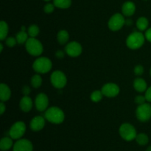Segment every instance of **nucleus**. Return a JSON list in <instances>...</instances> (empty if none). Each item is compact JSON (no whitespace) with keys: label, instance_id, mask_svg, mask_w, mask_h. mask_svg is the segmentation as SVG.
Masks as SVG:
<instances>
[{"label":"nucleus","instance_id":"nucleus-20","mask_svg":"<svg viewBox=\"0 0 151 151\" xmlns=\"http://www.w3.org/2000/svg\"><path fill=\"white\" fill-rule=\"evenodd\" d=\"M69 39V34L65 30H61L57 34V40L59 44H65Z\"/></svg>","mask_w":151,"mask_h":151},{"label":"nucleus","instance_id":"nucleus-30","mask_svg":"<svg viewBox=\"0 0 151 151\" xmlns=\"http://www.w3.org/2000/svg\"><path fill=\"white\" fill-rule=\"evenodd\" d=\"M55 7L54 4H51V3H48L46 4L44 7V10L46 13H51L54 11Z\"/></svg>","mask_w":151,"mask_h":151},{"label":"nucleus","instance_id":"nucleus-33","mask_svg":"<svg viewBox=\"0 0 151 151\" xmlns=\"http://www.w3.org/2000/svg\"><path fill=\"white\" fill-rule=\"evenodd\" d=\"M145 96V99L147 102H151V86L146 90Z\"/></svg>","mask_w":151,"mask_h":151},{"label":"nucleus","instance_id":"nucleus-3","mask_svg":"<svg viewBox=\"0 0 151 151\" xmlns=\"http://www.w3.org/2000/svg\"><path fill=\"white\" fill-rule=\"evenodd\" d=\"M52 68V63L49 58L39 57L34 61L32 68L38 73H47Z\"/></svg>","mask_w":151,"mask_h":151},{"label":"nucleus","instance_id":"nucleus-2","mask_svg":"<svg viewBox=\"0 0 151 151\" xmlns=\"http://www.w3.org/2000/svg\"><path fill=\"white\" fill-rule=\"evenodd\" d=\"M145 36L141 32H133L130 34L126 39V44L128 47L132 50L140 48L144 44Z\"/></svg>","mask_w":151,"mask_h":151},{"label":"nucleus","instance_id":"nucleus-27","mask_svg":"<svg viewBox=\"0 0 151 151\" xmlns=\"http://www.w3.org/2000/svg\"><path fill=\"white\" fill-rule=\"evenodd\" d=\"M42 84V78L38 74H35L31 78V84L34 88H38Z\"/></svg>","mask_w":151,"mask_h":151},{"label":"nucleus","instance_id":"nucleus-21","mask_svg":"<svg viewBox=\"0 0 151 151\" xmlns=\"http://www.w3.org/2000/svg\"><path fill=\"white\" fill-rule=\"evenodd\" d=\"M8 25L7 22L4 21H1L0 22V39L1 41H4L8 34Z\"/></svg>","mask_w":151,"mask_h":151},{"label":"nucleus","instance_id":"nucleus-7","mask_svg":"<svg viewBox=\"0 0 151 151\" xmlns=\"http://www.w3.org/2000/svg\"><path fill=\"white\" fill-rule=\"evenodd\" d=\"M50 81L53 87L57 89H62L66 86L67 78L66 75L62 71L55 70L52 73Z\"/></svg>","mask_w":151,"mask_h":151},{"label":"nucleus","instance_id":"nucleus-34","mask_svg":"<svg viewBox=\"0 0 151 151\" xmlns=\"http://www.w3.org/2000/svg\"><path fill=\"white\" fill-rule=\"evenodd\" d=\"M145 38L147 40V41L151 42V28L146 30L145 34Z\"/></svg>","mask_w":151,"mask_h":151},{"label":"nucleus","instance_id":"nucleus-41","mask_svg":"<svg viewBox=\"0 0 151 151\" xmlns=\"http://www.w3.org/2000/svg\"><path fill=\"white\" fill-rule=\"evenodd\" d=\"M44 1H50V0H44Z\"/></svg>","mask_w":151,"mask_h":151},{"label":"nucleus","instance_id":"nucleus-28","mask_svg":"<svg viewBox=\"0 0 151 151\" xmlns=\"http://www.w3.org/2000/svg\"><path fill=\"white\" fill-rule=\"evenodd\" d=\"M103 93L100 90H95L91 94V100L93 102H99L103 99Z\"/></svg>","mask_w":151,"mask_h":151},{"label":"nucleus","instance_id":"nucleus-36","mask_svg":"<svg viewBox=\"0 0 151 151\" xmlns=\"http://www.w3.org/2000/svg\"><path fill=\"white\" fill-rule=\"evenodd\" d=\"M22 91H23V94H24V96H28V94L30 93V88L28 86H24Z\"/></svg>","mask_w":151,"mask_h":151},{"label":"nucleus","instance_id":"nucleus-5","mask_svg":"<svg viewBox=\"0 0 151 151\" xmlns=\"http://www.w3.org/2000/svg\"><path fill=\"white\" fill-rule=\"evenodd\" d=\"M119 134L121 137L125 141L131 142L134 139H136V137L137 136V130L135 127L132 124L129 123H124L119 127Z\"/></svg>","mask_w":151,"mask_h":151},{"label":"nucleus","instance_id":"nucleus-22","mask_svg":"<svg viewBox=\"0 0 151 151\" xmlns=\"http://www.w3.org/2000/svg\"><path fill=\"white\" fill-rule=\"evenodd\" d=\"M53 4L58 8L66 9L71 6L72 0H53Z\"/></svg>","mask_w":151,"mask_h":151},{"label":"nucleus","instance_id":"nucleus-17","mask_svg":"<svg viewBox=\"0 0 151 151\" xmlns=\"http://www.w3.org/2000/svg\"><path fill=\"white\" fill-rule=\"evenodd\" d=\"M10 96H11V90H10V87L4 83L1 84V85H0V99H1V102H7L10 99Z\"/></svg>","mask_w":151,"mask_h":151},{"label":"nucleus","instance_id":"nucleus-37","mask_svg":"<svg viewBox=\"0 0 151 151\" xmlns=\"http://www.w3.org/2000/svg\"><path fill=\"white\" fill-rule=\"evenodd\" d=\"M5 110H6L5 105H4V102H1V103H0V114L2 115V114L4 113V111H5Z\"/></svg>","mask_w":151,"mask_h":151},{"label":"nucleus","instance_id":"nucleus-23","mask_svg":"<svg viewBox=\"0 0 151 151\" xmlns=\"http://www.w3.org/2000/svg\"><path fill=\"white\" fill-rule=\"evenodd\" d=\"M149 22L147 18L145 17H140L139 18L137 22V27L140 31L146 30L148 27Z\"/></svg>","mask_w":151,"mask_h":151},{"label":"nucleus","instance_id":"nucleus-42","mask_svg":"<svg viewBox=\"0 0 151 151\" xmlns=\"http://www.w3.org/2000/svg\"><path fill=\"white\" fill-rule=\"evenodd\" d=\"M150 76H151V68H150Z\"/></svg>","mask_w":151,"mask_h":151},{"label":"nucleus","instance_id":"nucleus-9","mask_svg":"<svg viewBox=\"0 0 151 151\" xmlns=\"http://www.w3.org/2000/svg\"><path fill=\"white\" fill-rule=\"evenodd\" d=\"M125 25V19L121 13H115L110 18L109 21V28L112 31L119 30Z\"/></svg>","mask_w":151,"mask_h":151},{"label":"nucleus","instance_id":"nucleus-39","mask_svg":"<svg viewBox=\"0 0 151 151\" xmlns=\"http://www.w3.org/2000/svg\"><path fill=\"white\" fill-rule=\"evenodd\" d=\"M0 47H1V50H0V51H1V53L3 50V44H0Z\"/></svg>","mask_w":151,"mask_h":151},{"label":"nucleus","instance_id":"nucleus-6","mask_svg":"<svg viewBox=\"0 0 151 151\" xmlns=\"http://www.w3.org/2000/svg\"><path fill=\"white\" fill-rule=\"evenodd\" d=\"M26 131V124L23 121H16L9 130V136L13 139H20Z\"/></svg>","mask_w":151,"mask_h":151},{"label":"nucleus","instance_id":"nucleus-19","mask_svg":"<svg viewBox=\"0 0 151 151\" xmlns=\"http://www.w3.org/2000/svg\"><path fill=\"white\" fill-rule=\"evenodd\" d=\"M13 139L10 137H4L0 142V148L2 151H7L13 146Z\"/></svg>","mask_w":151,"mask_h":151},{"label":"nucleus","instance_id":"nucleus-8","mask_svg":"<svg viewBox=\"0 0 151 151\" xmlns=\"http://www.w3.org/2000/svg\"><path fill=\"white\" fill-rule=\"evenodd\" d=\"M136 115L141 122L147 121L151 118V105L147 103L139 105L136 110Z\"/></svg>","mask_w":151,"mask_h":151},{"label":"nucleus","instance_id":"nucleus-35","mask_svg":"<svg viewBox=\"0 0 151 151\" xmlns=\"http://www.w3.org/2000/svg\"><path fill=\"white\" fill-rule=\"evenodd\" d=\"M55 56L58 59H62L64 56V52L62 51V50H58L55 53Z\"/></svg>","mask_w":151,"mask_h":151},{"label":"nucleus","instance_id":"nucleus-31","mask_svg":"<svg viewBox=\"0 0 151 151\" xmlns=\"http://www.w3.org/2000/svg\"><path fill=\"white\" fill-rule=\"evenodd\" d=\"M145 101H147L145 99V96H142V95H139V96H137V97L135 98V102L139 105L145 104Z\"/></svg>","mask_w":151,"mask_h":151},{"label":"nucleus","instance_id":"nucleus-16","mask_svg":"<svg viewBox=\"0 0 151 151\" xmlns=\"http://www.w3.org/2000/svg\"><path fill=\"white\" fill-rule=\"evenodd\" d=\"M19 106L22 111L25 113L29 112L32 107V101L31 98L28 96H24L21 99Z\"/></svg>","mask_w":151,"mask_h":151},{"label":"nucleus","instance_id":"nucleus-4","mask_svg":"<svg viewBox=\"0 0 151 151\" xmlns=\"http://www.w3.org/2000/svg\"><path fill=\"white\" fill-rule=\"evenodd\" d=\"M25 47L28 53L33 56H38L41 55L44 50L42 44L39 40L35 38H29L25 43Z\"/></svg>","mask_w":151,"mask_h":151},{"label":"nucleus","instance_id":"nucleus-26","mask_svg":"<svg viewBox=\"0 0 151 151\" xmlns=\"http://www.w3.org/2000/svg\"><path fill=\"white\" fill-rule=\"evenodd\" d=\"M40 29L37 25H32L28 28L27 33L31 38H35L39 34Z\"/></svg>","mask_w":151,"mask_h":151},{"label":"nucleus","instance_id":"nucleus-29","mask_svg":"<svg viewBox=\"0 0 151 151\" xmlns=\"http://www.w3.org/2000/svg\"><path fill=\"white\" fill-rule=\"evenodd\" d=\"M5 43L7 47H13L17 44V40H16V38H13V37H9V38H6Z\"/></svg>","mask_w":151,"mask_h":151},{"label":"nucleus","instance_id":"nucleus-32","mask_svg":"<svg viewBox=\"0 0 151 151\" xmlns=\"http://www.w3.org/2000/svg\"><path fill=\"white\" fill-rule=\"evenodd\" d=\"M134 73H135L136 75L140 76L144 73V68H143V66H142V65H137V66L134 68Z\"/></svg>","mask_w":151,"mask_h":151},{"label":"nucleus","instance_id":"nucleus-10","mask_svg":"<svg viewBox=\"0 0 151 151\" xmlns=\"http://www.w3.org/2000/svg\"><path fill=\"white\" fill-rule=\"evenodd\" d=\"M82 46L77 41H71L66 44L65 52L71 57H78L82 53Z\"/></svg>","mask_w":151,"mask_h":151},{"label":"nucleus","instance_id":"nucleus-12","mask_svg":"<svg viewBox=\"0 0 151 151\" xmlns=\"http://www.w3.org/2000/svg\"><path fill=\"white\" fill-rule=\"evenodd\" d=\"M35 105L36 109L40 112L47 110V107L49 105L48 96L44 93H41L38 94L35 97Z\"/></svg>","mask_w":151,"mask_h":151},{"label":"nucleus","instance_id":"nucleus-38","mask_svg":"<svg viewBox=\"0 0 151 151\" xmlns=\"http://www.w3.org/2000/svg\"><path fill=\"white\" fill-rule=\"evenodd\" d=\"M133 21L131 19H127L125 20V25H128V26H130V25H132Z\"/></svg>","mask_w":151,"mask_h":151},{"label":"nucleus","instance_id":"nucleus-1","mask_svg":"<svg viewBox=\"0 0 151 151\" xmlns=\"http://www.w3.org/2000/svg\"><path fill=\"white\" fill-rule=\"evenodd\" d=\"M44 118L50 122L58 124L64 121L65 114L63 111L59 107H52L45 111Z\"/></svg>","mask_w":151,"mask_h":151},{"label":"nucleus","instance_id":"nucleus-25","mask_svg":"<svg viewBox=\"0 0 151 151\" xmlns=\"http://www.w3.org/2000/svg\"><path fill=\"white\" fill-rule=\"evenodd\" d=\"M136 141L139 145L144 146V145H146L148 143L149 138L147 134L142 133H139V134H137V137H136Z\"/></svg>","mask_w":151,"mask_h":151},{"label":"nucleus","instance_id":"nucleus-13","mask_svg":"<svg viewBox=\"0 0 151 151\" xmlns=\"http://www.w3.org/2000/svg\"><path fill=\"white\" fill-rule=\"evenodd\" d=\"M33 146L27 139H19L13 145V151H32Z\"/></svg>","mask_w":151,"mask_h":151},{"label":"nucleus","instance_id":"nucleus-40","mask_svg":"<svg viewBox=\"0 0 151 151\" xmlns=\"http://www.w3.org/2000/svg\"><path fill=\"white\" fill-rule=\"evenodd\" d=\"M146 151H151V146L148 147H147V149L146 150Z\"/></svg>","mask_w":151,"mask_h":151},{"label":"nucleus","instance_id":"nucleus-15","mask_svg":"<svg viewBox=\"0 0 151 151\" xmlns=\"http://www.w3.org/2000/svg\"><path fill=\"white\" fill-rule=\"evenodd\" d=\"M136 11V5L132 1H126L122 7V13L123 16H131Z\"/></svg>","mask_w":151,"mask_h":151},{"label":"nucleus","instance_id":"nucleus-11","mask_svg":"<svg viewBox=\"0 0 151 151\" xmlns=\"http://www.w3.org/2000/svg\"><path fill=\"white\" fill-rule=\"evenodd\" d=\"M101 91L103 96L106 97H115L119 93V87L114 83H107L103 86Z\"/></svg>","mask_w":151,"mask_h":151},{"label":"nucleus","instance_id":"nucleus-18","mask_svg":"<svg viewBox=\"0 0 151 151\" xmlns=\"http://www.w3.org/2000/svg\"><path fill=\"white\" fill-rule=\"evenodd\" d=\"M134 87L137 91L142 93V92L146 91L147 89V83L143 78H137L134 81Z\"/></svg>","mask_w":151,"mask_h":151},{"label":"nucleus","instance_id":"nucleus-14","mask_svg":"<svg viewBox=\"0 0 151 151\" xmlns=\"http://www.w3.org/2000/svg\"><path fill=\"white\" fill-rule=\"evenodd\" d=\"M45 119L44 117L41 115L35 116L30 121V128L33 131H40L45 126Z\"/></svg>","mask_w":151,"mask_h":151},{"label":"nucleus","instance_id":"nucleus-24","mask_svg":"<svg viewBox=\"0 0 151 151\" xmlns=\"http://www.w3.org/2000/svg\"><path fill=\"white\" fill-rule=\"evenodd\" d=\"M28 33L26 32V31H22L21 30L20 32L16 34V38L17 40V43L19 44H24V43L27 42V41L28 40Z\"/></svg>","mask_w":151,"mask_h":151}]
</instances>
